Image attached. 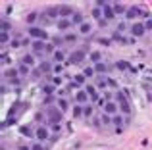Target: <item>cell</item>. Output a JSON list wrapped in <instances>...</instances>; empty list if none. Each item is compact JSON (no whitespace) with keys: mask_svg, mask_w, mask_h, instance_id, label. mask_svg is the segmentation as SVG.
<instances>
[{"mask_svg":"<svg viewBox=\"0 0 152 150\" xmlns=\"http://www.w3.org/2000/svg\"><path fill=\"white\" fill-rule=\"evenodd\" d=\"M0 27H2V33H8V31H10V23L6 21V19H2V23H0Z\"/></svg>","mask_w":152,"mask_h":150,"instance_id":"34","label":"cell"},{"mask_svg":"<svg viewBox=\"0 0 152 150\" xmlns=\"http://www.w3.org/2000/svg\"><path fill=\"white\" fill-rule=\"evenodd\" d=\"M98 25H100V27H106V25H108V19H104V17H102L100 21H98Z\"/></svg>","mask_w":152,"mask_h":150,"instance_id":"52","label":"cell"},{"mask_svg":"<svg viewBox=\"0 0 152 150\" xmlns=\"http://www.w3.org/2000/svg\"><path fill=\"white\" fill-rule=\"evenodd\" d=\"M64 41H67V42H75V41H77V35H75V33H67L66 37H64Z\"/></svg>","mask_w":152,"mask_h":150,"instance_id":"31","label":"cell"},{"mask_svg":"<svg viewBox=\"0 0 152 150\" xmlns=\"http://www.w3.org/2000/svg\"><path fill=\"white\" fill-rule=\"evenodd\" d=\"M119 108H121V112H123V114H131V106H129V102H121V104H119Z\"/></svg>","mask_w":152,"mask_h":150,"instance_id":"29","label":"cell"},{"mask_svg":"<svg viewBox=\"0 0 152 150\" xmlns=\"http://www.w3.org/2000/svg\"><path fill=\"white\" fill-rule=\"evenodd\" d=\"M79 31H81V35H89L91 33V23H83V25H79Z\"/></svg>","mask_w":152,"mask_h":150,"instance_id":"25","label":"cell"},{"mask_svg":"<svg viewBox=\"0 0 152 150\" xmlns=\"http://www.w3.org/2000/svg\"><path fill=\"white\" fill-rule=\"evenodd\" d=\"M31 150H45V146H42L41 143H35L33 146H31Z\"/></svg>","mask_w":152,"mask_h":150,"instance_id":"44","label":"cell"},{"mask_svg":"<svg viewBox=\"0 0 152 150\" xmlns=\"http://www.w3.org/2000/svg\"><path fill=\"white\" fill-rule=\"evenodd\" d=\"M8 41H10V35H8V33H2V35H0V42H8Z\"/></svg>","mask_w":152,"mask_h":150,"instance_id":"41","label":"cell"},{"mask_svg":"<svg viewBox=\"0 0 152 150\" xmlns=\"http://www.w3.org/2000/svg\"><path fill=\"white\" fill-rule=\"evenodd\" d=\"M75 83H77V85H83V83H85V75H75Z\"/></svg>","mask_w":152,"mask_h":150,"instance_id":"40","label":"cell"},{"mask_svg":"<svg viewBox=\"0 0 152 150\" xmlns=\"http://www.w3.org/2000/svg\"><path fill=\"white\" fill-rule=\"evenodd\" d=\"M62 114L64 112H60V110H56V108H50L48 110V119L52 121V123H60V119H62Z\"/></svg>","mask_w":152,"mask_h":150,"instance_id":"7","label":"cell"},{"mask_svg":"<svg viewBox=\"0 0 152 150\" xmlns=\"http://www.w3.org/2000/svg\"><path fill=\"white\" fill-rule=\"evenodd\" d=\"M106 81H108V85H110L112 89H118V83H115L114 79H106Z\"/></svg>","mask_w":152,"mask_h":150,"instance_id":"47","label":"cell"},{"mask_svg":"<svg viewBox=\"0 0 152 150\" xmlns=\"http://www.w3.org/2000/svg\"><path fill=\"white\" fill-rule=\"evenodd\" d=\"M45 15H46V17H48V19H56V21H58V19H60V8H54V6L46 8Z\"/></svg>","mask_w":152,"mask_h":150,"instance_id":"8","label":"cell"},{"mask_svg":"<svg viewBox=\"0 0 152 150\" xmlns=\"http://www.w3.org/2000/svg\"><path fill=\"white\" fill-rule=\"evenodd\" d=\"M93 17L96 19V21H100V19L104 17V15H102V8H98V6L93 8Z\"/></svg>","mask_w":152,"mask_h":150,"instance_id":"22","label":"cell"},{"mask_svg":"<svg viewBox=\"0 0 152 150\" xmlns=\"http://www.w3.org/2000/svg\"><path fill=\"white\" fill-rule=\"evenodd\" d=\"M19 150H31V146H19Z\"/></svg>","mask_w":152,"mask_h":150,"instance_id":"55","label":"cell"},{"mask_svg":"<svg viewBox=\"0 0 152 150\" xmlns=\"http://www.w3.org/2000/svg\"><path fill=\"white\" fill-rule=\"evenodd\" d=\"M112 123H114L115 127H121V123H123V116H119V114H115V116L112 117Z\"/></svg>","mask_w":152,"mask_h":150,"instance_id":"23","label":"cell"},{"mask_svg":"<svg viewBox=\"0 0 152 150\" xmlns=\"http://www.w3.org/2000/svg\"><path fill=\"white\" fill-rule=\"evenodd\" d=\"M71 114H73V117H81V116H85V110L77 104V106H73V108H71Z\"/></svg>","mask_w":152,"mask_h":150,"instance_id":"14","label":"cell"},{"mask_svg":"<svg viewBox=\"0 0 152 150\" xmlns=\"http://www.w3.org/2000/svg\"><path fill=\"white\" fill-rule=\"evenodd\" d=\"M35 135H37L39 143H41V141H46V139H48V129H46V127H39L37 131H35Z\"/></svg>","mask_w":152,"mask_h":150,"instance_id":"13","label":"cell"},{"mask_svg":"<svg viewBox=\"0 0 152 150\" xmlns=\"http://www.w3.org/2000/svg\"><path fill=\"white\" fill-rule=\"evenodd\" d=\"M21 64H25V66H35V56L33 54H27V56H23V60H21Z\"/></svg>","mask_w":152,"mask_h":150,"instance_id":"18","label":"cell"},{"mask_svg":"<svg viewBox=\"0 0 152 150\" xmlns=\"http://www.w3.org/2000/svg\"><path fill=\"white\" fill-rule=\"evenodd\" d=\"M115 100H118V104H121V102H129L125 98V94L121 92V90H118V92H115Z\"/></svg>","mask_w":152,"mask_h":150,"instance_id":"26","label":"cell"},{"mask_svg":"<svg viewBox=\"0 0 152 150\" xmlns=\"http://www.w3.org/2000/svg\"><path fill=\"white\" fill-rule=\"evenodd\" d=\"M19 131H21V135H25V137H31V133H29V127H21Z\"/></svg>","mask_w":152,"mask_h":150,"instance_id":"46","label":"cell"},{"mask_svg":"<svg viewBox=\"0 0 152 150\" xmlns=\"http://www.w3.org/2000/svg\"><path fill=\"white\" fill-rule=\"evenodd\" d=\"M50 69H54L50 66V62H41V66H39V71H41V73H48Z\"/></svg>","mask_w":152,"mask_h":150,"instance_id":"17","label":"cell"},{"mask_svg":"<svg viewBox=\"0 0 152 150\" xmlns=\"http://www.w3.org/2000/svg\"><path fill=\"white\" fill-rule=\"evenodd\" d=\"M96 6H98V8H102V15H104V19H114V17H115L114 6H110L108 2H104V0H100V2H98Z\"/></svg>","mask_w":152,"mask_h":150,"instance_id":"1","label":"cell"},{"mask_svg":"<svg viewBox=\"0 0 152 150\" xmlns=\"http://www.w3.org/2000/svg\"><path fill=\"white\" fill-rule=\"evenodd\" d=\"M87 92H89V96H91V100H96L98 102V96H96V90H94V85H87Z\"/></svg>","mask_w":152,"mask_h":150,"instance_id":"16","label":"cell"},{"mask_svg":"<svg viewBox=\"0 0 152 150\" xmlns=\"http://www.w3.org/2000/svg\"><path fill=\"white\" fill-rule=\"evenodd\" d=\"M31 48H33V56H39V54L46 52L45 41H33V42H31Z\"/></svg>","mask_w":152,"mask_h":150,"instance_id":"4","label":"cell"},{"mask_svg":"<svg viewBox=\"0 0 152 150\" xmlns=\"http://www.w3.org/2000/svg\"><path fill=\"white\" fill-rule=\"evenodd\" d=\"M37 17H39V14H37V12H31V14H27V17H25V21H27V23H29V25H31V27H33V23H35V21H37Z\"/></svg>","mask_w":152,"mask_h":150,"instance_id":"20","label":"cell"},{"mask_svg":"<svg viewBox=\"0 0 152 150\" xmlns=\"http://www.w3.org/2000/svg\"><path fill=\"white\" fill-rule=\"evenodd\" d=\"M71 23H73V25H83V23H85L83 21V15L79 14V12H75L73 17H71Z\"/></svg>","mask_w":152,"mask_h":150,"instance_id":"15","label":"cell"},{"mask_svg":"<svg viewBox=\"0 0 152 150\" xmlns=\"http://www.w3.org/2000/svg\"><path fill=\"white\" fill-rule=\"evenodd\" d=\"M89 92H87V90H81V89H79L77 90V92H75V100H77L79 102V104H85V102H89Z\"/></svg>","mask_w":152,"mask_h":150,"instance_id":"10","label":"cell"},{"mask_svg":"<svg viewBox=\"0 0 152 150\" xmlns=\"http://www.w3.org/2000/svg\"><path fill=\"white\" fill-rule=\"evenodd\" d=\"M145 29H152V17H148L145 21Z\"/></svg>","mask_w":152,"mask_h":150,"instance_id":"48","label":"cell"},{"mask_svg":"<svg viewBox=\"0 0 152 150\" xmlns=\"http://www.w3.org/2000/svg\"><path fill=\"white\" fill-rule=\"evenodd\" d=\"M83 110H85V116H87V117H91V116H93V112H94V110H93V106H89V104H87Z\"/></svg>","mask_w":152,"mask_h":150,"instance_id":"37","label":"cell"},{"mask_svg":"<svg viewBox=\"0 0 152 150\" xmlns=\"http://www.w3.org/2000/svg\"><path fill=\"white\" fill-rule=\"evenodd\" d=\"M45 92L46 94H52V92H54V85H46L45 87Z\"/></svg>","mask_w":152,"mask_h":150,"instance_id":"43","label":"cell"},{"mask_svg":"<svg viewBox=\"0 0 152 150\" xmlns=\"http://www.w3.org/2000/svg\"><path fill=\"white\" fill-rule=\"evenodd\" d=\"M71 25H73V23H71V19H64V17H60L58 21H56V27H58L60 31H66V29H69Z\"/></svg>","mask_w":152,"mask_h":150,"instance_id":"12","label":"cell"},{"mask_svg":"<svg viewBox=\"0 0 152 150\" xmlns=\"http://www.w3.org/2000/svg\"><path fill=\"white\" fill-rule=\"evenodd\" d=\"M67 108H69L67 100H66V98H60V100H58V110H60V112H67Z\"/></svg>","mask_w":152,"mask_h":150,"instance_id":"21","label":"cell"},{"mask_svg":"<svg viewBox=\"0 0 152 150\" xmlns=\"http://www.w3.org/2000/svg\"><path fill=\"white\" fill-rule=\"evenodd\" d=\"M100 119H102V125H110L112 123V116H108V114H102Z\"/></svg>","mask_w":152,"mask_h":150,"instance_id":"30","label":"cell"},{"mask_svg":"<svg viewBox=\"0 0 152 150\" xmlns=\"http://www.w3.org/2000/svg\"><path fill=\"white\" fill-rule=\"evenodd\" d=\"M98 42L104 44V46H110V39H98Z\"/></svg>","mask_w":152,"mask_h":150,"instance_id":"49","label":"cell"},{"mask_svg":"<svg viewBox=\"0 0 152 150\" xmlns=\"http://www.w3.org/2000/svg\"><path fill=\"white\" fill-rule=\"evenodd\" d=\"M114 12H115V15H121V14H127V8H125V4H114Z\"/></svg>","mask_w":152,"mask_h":150,"instance_id":"19","label":"cell"},{"mask_svg":"<svg viewBox=\"0 0 152 150\" xmlns=\"http://www.w3.org/2000/svg\"><path fill=\"white\" fill-rule=\"evenodd\" d=\"M115 68H118V69H121V71H123V69H131L129 68V64H127V62H118V64H115Z\"/></svg>","mask_w":152,"mask_h":150,"instance_id":"32","label":"cell"},{"mask_svg":"<svg viewBox=\"0 0 152 150\" xmlns=\"http://www.w3.org/2000/svg\"><path fill=\"white\" fill-rule=\"evenodd\" d=\"M62 42H64V39H58V37H56V39H52V44H54V46H60Z\"/></svg>","mask_w":152,"mask_h":150,"instance_id":"45","label":"cell"},{"mask_svg":"<svg viewBox=\"0 0 152 150\" xmlns=\"http://www.w3.org/2000/svg\"><path fill=\"white\" fill-rule=\"evenodd\" d=\"M83 58H85V52H83V50H77V52H73L69 56V64H81Z\"/></svg>","mask_w":152,"mask_h":150,"instance_id":"11","label":"cell"},{"mask_svg":"<svg viewBox=\"0 0 152 150\" xmlns=\"http://www.w3.org/2000/svg\"><path fill=\"white\" fill-rule=\"evenodd\" d=\"M139 15H145V10H141L139 6H131V8H127V14H125V17H127V19H137Z\"/></svg>","mask_w":152,"mask_h":150,"instance_id":"3","label":"cell"},{"mask_svg":"<svg viewBox=\"0 0 152 150\" xmlns=\"http://www.w3.org/2000/svg\"><path fill=\"white\" fill-rule=\"evenodd\" d=\"M121 31H125V23H119L118 25V33H121Z\"/></svg>","mask_w":152,"mask_h":150,"instance_id":"53","label":"cell"},{"mask_svg":"<svg viewBox=\"0 0 152 150\" xmlns=\"http://www.w3.org/2000/svg\"><path fill=\"white\" fill-rule=\"evenodd\" d=\"M145 23H133L131 27V37H142L145 35Z\"/></svg>","mask_w":152,"mask_h":150,"instance_id":"6","label":"cell"},{"mask_svg":"<svg viewBox=\"0 0 152 150\" xmlns=\"http://www.w3.org/2000/svg\"><path fill=\"white\" fill-rule=\"evenodd\" d=\"M52 83H54V85H56V87H58V85H62V79H60V77H58V75H56V77H54V79H52Z\"/></svg>","mask_w":152,"mask_h":150,"instance_id":"50","label":"cell"},{"mask_svg":"<svg viewBox=\"0 0 152 150\" xmlns=\"http://www.w3.org/2000/svg\"><path fill=\"white\" fill-rule=\"evenodd\" d=\"M64 58H66V54H64L62 50H56V52H54V62L62 64V62H64Z\"/></svg>","mask_w":152,"mask_h":150,"instance_id":"24","label":"cell"},{"mask_svg":"<svg viewBox=\"0 0 152 150\" xmlns=\"http://www.w3.org/2000/svg\"><path fill=\"white\" fill-rule=\"evenodd\" d=\"M19 71H18V69H8V71H6V77H10V81H12V79H15V75H18Z\"/></svg>","mask_w":152,"mask_h":150,"instance_id":"35","label":"cell"},{"mask_svg":"<svg viewBox=\"0 0 152 150\" xmlns=\"http://www.w3.org/2000/svg\"><path fill=\"white\" fill-rule=\"evenodd\" d=\"M29 35L35 39V41H46L48 39V35H46V31L45 29H41V27H29Z\"/></svg>","mask_w":152,"mask_h":150,"instance_id":"2","label":"cell"},{"mask_svg":"<svg viewBox=\"0 0 152 150\" xmlns=\"http://www.w3.org/2000/svg\"><path fill=\"white\" fill-rule=\"evenodd\" d=\"M94 71H98V73H106V71H108L106 64H102V62H100V64H96V66H94Z\"/></svg>","mask_w":152,"mask_h":150,"instance_id":"28","label":"cell"},{"mask_svg":"<svg viewBox=\"0 0 152 150\" xmlns=\"http://www.w3.org/2000/svg\"><path fill=\"white\" fill-rule=\"evenodd\" d=\"M89 58L94 62V64H100V58H102V54H100V52H91V56H89Z\"/></svg>","mask_w":152,"mask_h":150,"instance_id":"27","label":"cell"},{"mask_svg":"<svg viewBox=\"0 0 152 150\" xmlns=\"http://www.w3.org/2000/svg\"><path fill=\"white\" fill-rule=\"evenodd\" d=\"M52 131H54V133H60V123H52Z\"/></svg>","mask_w":152,"mask_h":150,"instance_id":"51","label":"cell"},{"mask_svg":"<svg viewBox=\"0 0 152 150\" xmlns=\"http://www.w3.org/2000/svg\"><path fill=\"white\" fill-rule=\"evenodd\" d=\"M18 71H19V75H27V73H29V66L21 64V66H19V68H18Z\"/></svg>","mask_w":152,"mask_h":150,"instance_id":"33","label":"cell"},{"mask_svg":"<svg viewBox=\"0 0 152 150\" xmlns=\"http://www.w3.org/2000/svg\"><path fill=\"white\" fill-rule=\"evenodd\" d=\"M58 8H60V17H64V19H71V17H73L75 10H73L71 6L64 4V6H58Z\"/></svg>","mask_w":152,"mask_h":150,"instance_id":"5","label":"cell"},{"mask_svg":"<svg viewBox=\"0 0 152 150\" xmlns=\"http://www.w3.org/2000/svg\"><path fill=\"white\" fill-rule=\"evenodd\" d=\"M83 75H85V77H93V75H94V68H87L85 71H83Z\"/></svg>","mask_w":152,"mask_h":150,"instance_id":"38","label":"cell"},{"mask_svg":"<svg viewBox=\"0 0 152 150\" xmlns=\"http://www.w3.org/2000/svg\"><path fill=\"white\" fill-rule=\"evenodd\" d=\"M46 52H54V46H52V44H46Z\"/></svg>","mask_w":152,"mask_h":150,"instance_id":"54","label":"cell"},{"mask_svg":"<svg viewBox=\"0 0 152 150\" xmlns=\"http://www.w3.org/2000/svg\"><path fill=\"white\" fill-rule=\"evenodd\" d=\"M112 39H114V41H118V42H127L125 39L121 37V33H118V31H115V33H114V37H112Z\"/></svg>","mask_w":152,"mask_h":150,"instance_id":"36","label":"cell"},{"mask_svg":"<svg viewBox=\"0 0 152 150\" xmlns=\"http://www.w3.org/2000/svg\"><path fill=\"white\" fill-rule=\"evenodd\" d=\"M106 85H108V81H106V79H98V83H96V87H98V89H106Z\"/></svg>","mask_w":152,"mask_h":150,"instance_id":"39","label":"cell"},{"mask_svg":"<svg viewBox=\"0 0 152 150\" xmlns=\"http://www.w3.org/2000/svg\"><path fill=\"white\" fill-rule=\"evenodd\" d=\"M62 69H64V68H62V64H56V66H54V69H52V71H54L56 75H58V73H62Z\"/></svg>","mask_w":152,"mask_h":150,"instance_id":"42","label":"cell"},{"mask_svg":"<svg viewBox=\"0 0 152 150\" xmlns=\"http://www.w3.org/2000/svg\"><path fill=\"white\" fill-rule=\"evenodd\" d=\"M104 114H108V116L114 117L115 114H118V104H115V102H106V106H104Z\"/></svg>","mask_w":152,"mask_h":150,"instance_id":"9","label":"cell"}]
</instances>
